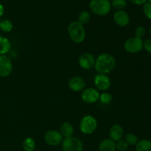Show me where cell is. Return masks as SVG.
Returning a JSON list of instances; mask_svg holds the SVG:
<instances>
[{"mask_svg": "<svg viewBox=\"0 0 151 151\" xmlns=\"http://www.w3.org/2000/svg\"><path fill=\"white\" fill-rule=\"evenodd\" d=\"M116 66V59L112 55L109 53H103L100 55L95 60L94 68L99 74L110 73Z\"/></svg>", "mask_w": 151, "mask_h": 151, "instance_id": "1", "label": "cell"}, {"mask_svg": "<svg viewBox=\"0 0 151 151\" xmlns=\"http://www.w3.org/2000/svg\"><path fill=\"white\" fill-rule=\"evenodd\" d=\"M68 33L73 42L80 44L83 42L86 38V31L83 25L78 21H74L68 27Z\"/></svg>", "mask_w": 151, "mask_h": 151, "instance_id": "2", "label": "cell"}, {"mask_svg": "<svg viewBox=\"0 0 151 151\" xmlns=\"http://www.w3.org/2000/svg\"><path fill=\"white\" fill-rule=\"evenodd\" d=\"M90 9L97 16H106L111 11V1L109 0H91L89 4Z\"/></svg>", "mask_w": 151, "mask_h": 151, "instance_id": "3", "label": "cell"}, {"mask_svg": "<svg viewBox=\"0 0 151 151\" xmlns=\"http://www.w3.org/2000/svg\"><path fill=\"white\" fill-rule=\"evenodd\" d=\"M97 127V119L91 115H86L81 119L80 129L84 134H91L95 131Z\"/></svg>", "mask_w": 151, "mask_h": 151, "instance_id": "4", "label": "cell"}, {"mask_svg": "<svg viewBox=\"0 0 151 151\" xmlns=\"http://www.w3.org/2000/svg\"><path fill=\"white\" fill-rule=\"evenodd\" d=\"M143 40L137 37H131L127 39L124 44L125 51L131 54H137L143 50Z\"/></svg>", "mask_w": 151, "mask_h": 151, "instance_id": "5", "label": "cell"}, {"mask_svg": "<svg viewBox=\"0 0 151 151\" xmlns=\"http://www.w3.org/2000/svg\"><path fill=\"white\" fill-rule=\"evenodd\" d=\"M62 148L63 151H83V142L77 137H69L63 140Z\"/></svg>", "mask_w": 151, "mask_h": 151, "instance_id": "6", "label": "cell"}, {"mask_svg": "<svg viewBox=\"0 0 151 151\" xmlns=\"http://www.w3.org/2000/svg\"><path fill=\"white\" fill-rule=\"evenodd\" d=\"M63 140V136L59 131L51 130L44 134V141L50 146H58L61 144Z\"/></svg>", "mask_w": 151, "mask_h": 151, "instance_id": "7", "label": "cell"}, {"mask_svg": "<svg viewBox=\"0 0 151 151\" xmlns=\"http://www.w3.org/2000/svg\"><path fill=\"white\" fill-rule=\"evenodd\" d=\"M13 64L7 55H0V77L6 78L11 74Z\"/></svg>", "mask_w": 151, "mask_h": 151, "instance_id": "8", "label": "cell"}, {"mask_svg": "<svg viewBox=\"0 0 151 151\" xmlns=\"http://www.w3.org/2000/svg\"><path fill=\"white\" fill-rule=\"evenodd\" d=\"M95 60L96 59L93 54L90 52H84L80 56L78 63L82 69L88 70L92 69L94 66Z\"/></svg>", "mask_w": 151, "mask_h": 151, "instance_id": "9", "label": "cell"}, {"mask_svg": "<svg viewBox=\"0 0 151 151\" xmlns=\"http://www.w3.org/2000/svg\"><path fill=\"white\" fill-rule=\"evenodd\" d=\"M96 88L100 91H107L111 86V80L106 75L98 74L94 78Z\"/></svg>", "mask_w": 151, "mask_h": 151, "instance_id": "10", "label": "cell"}, {"mask_svg": "<svg viewBox=\"0 0 151 151\" xmlns=\"http://www.w3.org/2000/svg\"><path fill=\"white\" fill-rule=\"evenodd\" d=\"M99 97H100L99 91L96 88H86L81 94L83 101L88 104L96 103L99 100Z\"/></svg>", "mask_w": 151, "mask_h": 151, "instance_id": "11", "label": "cell"}, {"mask_svg": "<svg viewBox=\"0 0 151 151\" xmlns=\"http://www.w3.org/2000/svg\"><path fill=\"white\" fill-rule=\"evenodd\" d=\"M114 22L119 27H125L129 24L130 16L125 10H117L114 14Z\"/></svg>", "mask_w": 151, "mask_h": 151, "instance_id": "12", "label": "cell"}, {"mask_svg": "<svg viewBox=\"0 0 151 151\" xmlns=\"http://www.w3.org/2000/svg\"><path fill=\"white\" fill-rule=\"evenodd\" d=\"M69 87L73 91H81L86 87V81L83 78L75 76L71 78L69 81Z\"/></svg>", "mask_w": 151, "mask_h": 151, "instance_id": "13", "label": "cell"}, {"mask_svg": "<svg viewBox=\"0 0 151 151\" xmlns=\"http://www.w3.org/2000/svg\"><path fill=\"white\" fill-rule=\"evenodd\" d=\"M109 136H110V139H111L114 142H116L119 140L122 139V137H123V128L121 125H118V124L112 125L111 128H110V131H109Z\"/></svg>", "mask_w": 151, "mask_h": 151, "instance_id": "14", "label": "cell"}, {"mask_svg": "<svg viewBox=\"0 0 151 151\" xmlns=\"http://www.w3.org/2000/svg\"><path fill=\"white\" fill-rule=\"evenodd\" d=\"M116 143L110 139H106L100 142L98 151H116Z\"/></svg>", "mask_w": 151, "mask_h": 151, "instance_id": "15", "label": "cell"}, {"mask_svg": "<svg viewBox=\"0 0 151 151\" xmlns=\"http://www.w3.org/2000/svg\"><path fill=\"white\" fill-rule=\"evenodd\" d=\"M74 128L69 122H65L61 124L60 128V133L65 139L72 137L74 134Z\"/></svg>", "mask_w": 151, "mask_h": 151, "instance_id": "16", "label": "cell"}, {"mask_svg": "<svg viewBox=\"0 0 151 151\" xmlns=\"http://www.w3.org/2000/svg\"><path fill=\"white\" fill-rule=\"evenodd\" d=\"M10 42L8 38L0 35V55H4L10 50Z\"/></svg>", "mask_w": 151, "mask_h": 151, "instance_id": "17", "label": "cell"}, {"mask_svg": "<svg viewBox=\"0 0 151 151\" xmlns=\"http://www.w3.org/2000/svg\"><path fill=\"white\" fill-rule=\"evenodd\" d=\"M137 151H151V142L147 139L140 140L136 145Z\"/></svg>", "mask_w": 151, "mask_h": 151, "instance_id": "18", "label": "cell"}, {"mask_svg": "<svg viewBox=\"0 0 151 151\" xmlns=\"http://www.w3.org/2000/svg\"><path fill=\"white\" fill-rule=\"evenodd\" d=\"M22 147L25 151H34L35 148V142L31 137H27L22 142Z\"/></svg>", "mask_w": 151, "mask_h": 151, "instance_id": "19", "label": "cell"}, {"mask_svg": "<svg viewBox=\"0 0 151 151\" xmlns=\"http://www.w3.org/2000/svg\"><path fill=\"white\" fill-rule=\"evenodd\" d=\"M13 28V23L8 19H4L0 22V29L4 32H10Z\"/></svg>", "mask_w": 151, "mask_h": 151, "instance_id": "20", "label": "cell"}, {"mask_svg": "<svg viewBox=\"0 0 151 151\" xmlns=\"http://www.w3.org/2000/svg\"><path fill=\"white\" fill-rule=\"evenodd\" d=\"M111 4L116 10H123L126 7L127 1L126 0H112Z\"/></svg>", "mask_w": 151, "mask_h": 151, "instance_id": "21", "label": "cell"}, {"mask_svg": "<svg viewBox=\"0 0 151 151\" xmlns=\"http://www.w3.org/2000/svg\"><path fill=\"white\" fill-rule=\"evenodd\" d=\"M125 140L127 143H128V145H132L134 146L137 144V142H139L138 137L135 135L134 134L132 133H128L125 135Z\"/></svg>", "mask_w": 151, "mask_h": 151, "instance_id": "22", "label": "cell"}, {"mask_svg": "<svg viewBox=\"0 0 151 151\" xmlns=\"http://www.w3.org/2000/svg\"><path fill=\"white\" fill-rule=\"evenodd\" d=\"M99 100L101 102V103L104 105H109L111 103L113 97L112 95L109 92H103L101 94H100Z\"/></svg>", "mask_w": 151, "mask_h": 151, "instance_id": "23", "label": "cell"}, {"mask_svg": "<svg viewBox=\"0 0 151 151\" xmlns=\"http://www.w3.org/2000/svg\"><path fill=\"white\" fill-rule=\"evenodd\" d=\"M91 16L88 12L87 11H83L80 13L79 16H78V22L81 24H86L89 22Z\"/></svg>", "mask_w": 151, "mask_h": 151, "instance_id": "24", "label": "cell"}, {"mask_svg": "<svg viewBox=\"0 0 151 151\" xmlns=\"http://www.w3.org/2000/svg\"><path fill=\"white\" fill-rule=\"evenodd\" d=\"M116 143V149L119 151H126L128 147V143L125 142V139H120Z\"/></svg>", "mask_w": 151, "mask_h": 151, "instance_id": "25", "label": "cell"}, {"mask_svg": "<svg viewBox=\"0 0 151 151\" xmlns=\"http://www.w3.org/2000/svg\"><path fill=\"white\" fill-rule=\"evenodd\" d=\"M143 13L147 19H151V4L149 2L145 3L143 6Z\"/></svg>", "mask_w": 151, "mask_h": 151, "instance_id": "26", "label": "cell"}, {"mask_svg": "<svg viewBox=\"0 0 151 151\" xmlns=\"http://www.w3.org/2000/svg\"><path fill=\"white\" fill-rule=\"evenodd\" d=\"M145 33H146V29L143 26H139L136 28L135 35H136V37H137V38H143V37L145 35Z\"/></svg>", "mask_w": 151, "mask_h": 151, "instance_id": "27", "label": "cell"}, {"mask_svg": "<svg viewBox=\"0 0 151 151\" xmlns=\"http://www.w3.org/2000/svg\"><path fill=\"white\" fill-rule=\"evenodd\" d=\"M143 47L147 52L151 53V38H147L143 42Z\"/></svg>", "mask_w": 151, "mask_h": 151, "instance_id": "28", "label": "cell"}, {"mask_svg": "<svg viewBox=\"0 0 151 151\" xmlns=\"http://www.w3.org/2000/svg\"><path fill=\"white\" fill-rule=\"evenodd\" d=\"M129 1L133 4H137V5H142V4L147 3V0H129Z\"/></svg>", "mask_w": 151, "mask_h": 151, "instance_id": "29", "label": "cell"}, {"mask_svg": "<svg viewBox=\"0 0 151 151\" xmlns=\"http://www.w3.org/2000/svg\"><path fill=\"white\" fill-rule=\"evenodd\" d=\"M4 8L3 7V5L1 4H0V17L3 16L4 14Z\"/></svg>", "mask_w": 151, "mask_h": 151, "instance_id": "30", "label": "cell"}, {"mask_svg": "<svg viewBox=\"0 0 151 151\" xmlns=\"http://www.w3.org/2000/svg\"><path fill=\"white\" fill-rule=\"evenodd\" d=\"M149 34H150V36H151V27L149 29Z\"/></svg>", "mask_w": 151, "mask_h": 151, "instance_id": "31", "label": "cell"}, {"mask_svg": "<svg viewBox=\"0 0 151 151\" xmlns=\"http://www.w3.org/2000/svg\"><path fill=\"white\" fill-rule=\"evenodd\" d=\"M147 1H149V3H150V4H151V0H147Z\"/></svg>", "mask_w": 151, "mask_h": 151, "instance_id": "32", "label": "cell"}]
</instances>
